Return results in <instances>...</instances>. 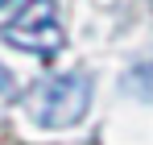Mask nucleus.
Returning <instances> with one entry per match:
<instances>
[{"mask_svg":"<svg viewBox=\"0 0 153 145\" xmlns=\"http://www.w3.org/2000/svg\"><path fill=\"white\" fill-rule=\"evenodd\" d=\"M91 104V75L71 71V75H50L29 91V112L42 129H71L87 116Z\"/></svg>","mask_w":153,"mask_h":145,"instance_id":"1","label":"nucleus"},{"mask_svg":"<svg viewBox=\"0 0 153 145\" xmlns=\"http://www.w3.org/2000/svg\"><path fill=\"white\" fill-rule=\"evenodd\" d=\"M0 37L8 46L42 54V58L58 54L62 50V25H58L54 0H25V4H17V13L0 25Z\"/></svg>","mask_w":153,"mask_h":145,"instance_id":"2","label":"nucleus"},{"mask_svg":"<svg viewBox=\"0 0 153 145\" xmlns=\"http://www.w3.org/2000/svg\"><path fill=\"white\" fill-rule=\"evenodd\" d=\"M8 87H13V75H8V71H4V67H0V96H4Z\"/></svg>","mask_w":153,"mask_h":145,"instance_id":"3","label":"nucleus"},{"mask_svg":"<svg viewBox=\"0 0 153 145\" xmlns=\"http://www.w3.org/2000/svg\"><path fill=\"white\" fill-rule=\"evenodd\" d=\"M0 4H8V0H0Z\"/></svg>","mask_w":153,"mask_h":145,"instance_id":"4","label":"nucleus"}]
</instances>
